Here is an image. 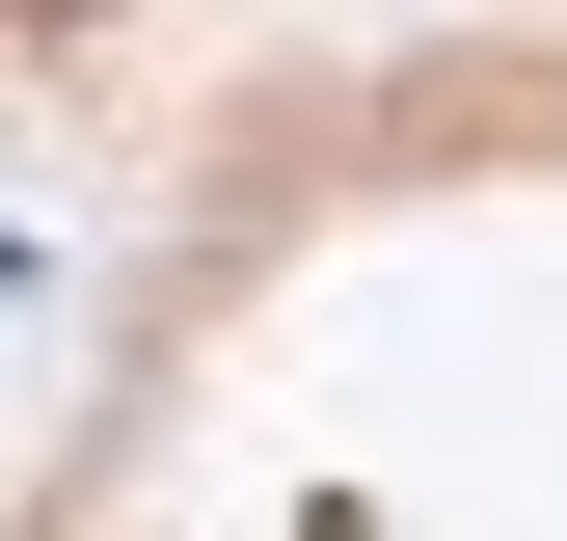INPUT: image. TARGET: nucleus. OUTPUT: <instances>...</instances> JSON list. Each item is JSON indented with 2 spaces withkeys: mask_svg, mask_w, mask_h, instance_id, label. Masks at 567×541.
Masks as SVG:
<instances>
[{
  "mask_svg": "<svg viewBox=\"0 0 567 541\" xmlns=\"http://www.w3.org/2000/svg\"><path fill=\"white\" fill-rule=\"evenodd\" d=\"M28 28H54V0H28Z\"/></svg>",
  "mask_w": 567,
  "mask_h": 541,
  "instance_id": "f257e3e1",
  "label": "nucleus"
}]
</instances>
